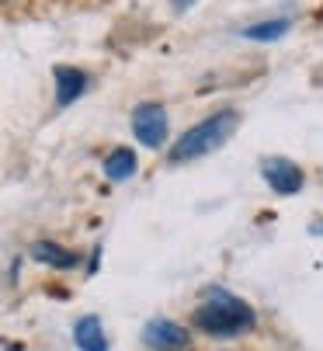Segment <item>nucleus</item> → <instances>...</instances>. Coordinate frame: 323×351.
I'll use <instances>...</instances> for the list:
<instances>
[{
    "label": "nucleus",
    "mask_w": 323,
    "mask_h": 351,
    "mask_svg": "<svg viewBox=\"0 0 323 351\" xmlns=\"http://www.w3.org/2000/svg\"><path fill=\"white\" fill-rule=\"evenodd\" d=\"M104 174L112 178V181H125L136 174V154L132 149H115V154H108L104 160Z\"/></svg>",
    "instance_id": "9"
},
{
    "label": "nucleus",
    "mask_w": 323,
    "mask_h": 351,
    "mask_svg": "<svg viewBox=\"0 0 323 351\" xmlns=\"http://www.w3.org/2000/svg\"><path fill=\"white\" fill-rule=\"evenodd\" d=\"M11 351H21V344H14V348H11Z\"/></svg>",
    "instance_id": "12"
},
{
    "label": "nucleus",
    "mask_w": 323,
    "mask_h": 351,
    "mask_svg": "<svg viewBox=\"0 0 323 351\" xmlns=\"http://www.w3.org/2000/svg\"><path fill=\"white\" fill-rule=\"evenodd\" d=\"M237 112H219V115H212V119H205V122H198L195 129H188L178 143H174V149H171V164H184V160H198V157H205V154H212V149H219L230 136H233V129H237Z\"/></svg>",
    "instance_id": "2"
},
{
    "label": "nucleus",
    "mask_w": 323,
    "mask_h": 351,
    "mask_svg": "<svg viewBox=\"0 0 323 351\" xmlns=\"http://www.w3.org/2000/svg\"><path fill=\"white\" fill-rule=\"evenodd\" d=\"M73 341L80 351H108V337L97 317H80L73 327Z\"/></svg>",
    "instance_id": "7"
},
{
    "label": "nucleus",
    "mask_w": 323,
    "mask_h": 351,
    "mask_svg": "<svg viewBox=\"0 0 323 351\" xmlns=\"http://www.w3.org/2000/svg\"><path fill=\"white\" fill-rule=\"evenodd\" d=\"M171 4H174V11H188V8L195 4V0H171Z\"/></svg>",
    "instance_id": "11"
},
{
    "label": "nucleus",
    "mask_w": 323,
    "mask_h": 351,
    "mask_svg": "<svg viewBox=\"0 0 323 351\" xmlns=\"http://www.w3.org/2000/svg\"><path fill=\"white\" fill-rule=\"evenodd\" d=\"M132 132H136V139L143 143V146H149V149H160L164 146V139H167V112L160 108V105H139L136 112H132Z\"/></svg>",
    "instance_id": "4"
},
{
    "label": "nucleus",
    "mask_w": 323,
    "mask_h": 351,
    "mask_svg": "<svg viewBox=\"0 0 323 351\" xmlns=\"http://www.w3.org/2000/svg\"><path fill=\"white\" fill-rule=\"evenodd\" d=\"M84 90H87V73L84 70L56 66V101L60 105H73Z\"/></svg>",
    "instance_id": "6"
},
{
    "label": "nucleus",
    "mask_w": 323,
    "mask_h": 351,
    "mask_svg": "<svg viewBox=\"0 0 323 351\" xmlns=\"http://www.w3.org/2000/svg\"><path fill=\"white\" fill-rule=\"evenodd\" d=\"M261 171H264V181L272 184L278 195H296V191L302 188V171H299L292 160H285V157H272V160H264V164H261Z\"/></svg>",
    "instance_id": "5"
},
{
    "label": "nucleus",
    "mask_w": 323,
    "mask_h": 351,
    "mask_svg": "<svg viewBox=\"0 0 323 351\" xmlns=\"http://www.w3.org/2000/svg\"><path fill=\"white\" fill-rule=\"evenodd\" d=\"M188 344H191V334L174 320L156 317L143 327V348L146 351H184Z\"/></svg>",
    "instance_id": "3"
},
{
    "label": "nucleus",
    "mask_w": 323,
    "mask_h": 351,
    "mask_svg": "<svg viewBox=\"0 0 323 351\" xmlns=\"http://www.w3.org/2000/svg\"><path fill=\"white\" fill-rule=\"evenodd\" d=\"M32 258L42 261V265H49V268H73V265H77V254H73V250H67V247H60V243H52V240L32 243Z\"/></svg>",
    "instance_id": "8"
},
{
    "label": "nucleus",
    "mask_w": 323,
    "mask_h": 351,
    "mask_svg": "<svg viewBox=\"0 0 323 351\" xmlns=\"http://www.w3.org/2000/svg\"><path fill=\"white\" fill-rule=\"evenodd\" d=\"M285 32H289V21H285V18H278V21L250 25V28L243 32V38H254V42H275V38H282Z\"/></svg>",
    "instance_id": "10"
},
{
    "label": "nucleus",
    "mask_w": 323,
    "mask_h": 351,
    "mask_svg": "<svg viewBox=\"0 0 323 351\" xmlns=\"http://www.w3.org/2000/svg\"><path fill=\"white\" fill-rule=\"evenodd\" d=\"M0 4H4V0H0Z\"/></svg>",
    "instance_id": "13"
},
{
    "label": "nucleus",
    "mask_w": 323,
    "mask_h": 351,
    "mask_svg": "<svg viewBox=\"0 0 323 351\" xmlns=\"http://www.w3.org/2000/svg\"><path fill=\"white\" fill-rule=\"evenodd\" d=\"M254 306L243 303L240 295L219 289V285H212L205 289L202 295V303L195 310V327L212 334V337H237V334H247L254 327Z\"/></svg>",
    "instance_id": "1"
}]
</instances>
